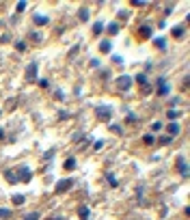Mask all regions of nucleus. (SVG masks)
<instances>
[{"label": "nucleus", "mask_w": 190, "mask_h": 220, "mask_svg": "<svg viewBox=\"0 0 190 220\" xmlns=\"http://www.w3.org/2000/svg\"><path fill=\"white\" fill-rule=\"evenodd\" d=\"M102 30H104V24H102V22H95V24H93V33H95V35H99Z\"/></svg>", "instance_id": "21"}, {"label": "nucleus", "mask_w": 190, "mask_h": 220, "mask_svg": "<svg viewBox=\"0 0 190 220\" xmlns=\"http://www.w3.org/2000/svg\"><path fill=\"white\" fill-rule=\"evenodd\" d=\"M15 50H17V52H24V50H26V43H24V41H17V43H15Z\"/></svg>", "instance_id": "31"}, {"label": "nucleus", "mask_w": 190, "mask_h": 220, "mask_svg": "<svg viewBox=\"0 0 190 220\" xmlns=\"http://www.w3.org/2000/svg\"><path fill=\"white\" fill-rule=\"evenodd\" d=\"M110 130H112V132H115V134H123V130H121V128H119V125H115V123H112V125H110Z\"/></svg>", "instance_id": "33"}, {"label": "nucleus", "mask_w": 190, "mask_h": 220, "mask_svg": "<svg viewBox=\"0 0 190 220\" xmlns=\"http://www.w3.org/2000/svg\"><path fill=\"white\" fill-rule=\"evenodd\" d=\"M171 35H173L175 39H179V37H184V26H175V28L171 30Z\"/></svg>", "instance_id": "13"}, {"label": "nucleus", "mask_w": 190, "mask_h": 220, "mask_svg": "<svg viewBox=\"0 0 190 220\" xmlns=\"http://www.w3.org/2000/svg\"><path fill=\"white\" fill-rule=\"evenodd\" d=\"M17 175H20L17 179H22L24 183H28V181L33 179V171H30L28 166H20V168H17Z\"/></svg>", "instance_id": "4"}, {"label": "nucleus", "mask_w": 190, "mask_h": 220, "mask_svg": "<svg viewBox=\"0 0 190 220\" xmlns=\"http://www.w3.org/2000/svg\"><path fill=\"white\" fill-rule=\"evenodd\" d=\"M102 147H104V140H95V145H93V149H95V151H99Z\"/></svg>", "instance_id": "32"}, {"label": "nucleus", "mask_w": 190, "mask_h": 220, "mask_svg": "<svg viewBox=\"0 0 190 220\" xmlns=\"http://www.w3.org/2000/svg\"><path fill=\"white\" fill-rule=\"evenodd\" d=\"M99 50H102V52H110V50H112V43H110V41H102V43H99Z\"/></svg>", "instance_id": "17"}, {"label": "nucleus", "mask_w": 190, "mask_h": 220, "mask_svg": "<svg viewBox=\"0 0 190 220\" xmlns=\"http://www.w3.org/2000/svg\"><path fill=\"white\" fill-rule=\"evenodd\" d=\"M108 33H110V35H117V33H119V26H117V24H110V26H108Z\"/></svg>", "instance_id": "29"}, {"label": "nucleus", "mask_w": 190, "mask_h": 220, "mask_svg": "<svg viewBox=\"0 0 190 220\" xmlns=\"http://www.w3.org/2000/svg\"><path fill=\"white\" fill-rule=\"evenodd\" d=\"M0 41H2V43H9V35H7V33H4V35H2V37H0Z\"/></svg>", "instance_id": "36"}, {"label": "nucleus", "mask_w": 190, "mask_h": 220, "mask_svg": "<svg viewBox=\"0 0 190 220\" xmlns=\"http://www.w3.org/2000/svg\"><path fill=\"white\" fill-rule=\"evenodd\" d=\"M24 201H26L24 194H13V203H15V205H24Z\"/></svg>", "instance_id": "16"}, {"label": "nucleus", "mask_w": 190, "mask_h": 220, "mask_svg": "<svg viewBox=\"0 0 190 220\" xmlns=\"http://www.w3.org/2000/svg\"><path fill=\"white\" fill-rule=\"evenodd\" d=\"M71 186H74V179H71V177H67V179H61V181L54 186V192H56V194H65V192H67Z\"/></svg>", "instance_id": "1"}, {"label": "nucleus", "mask_w": 190, "mask_h": 220, "mask_svg": "<svg viewBox=\"0 0 190 220\" xmlns=\"http://www.w3.org/2000/svg\"><path fill=\"white\" fill-rule=\"evenodd\" d=\"M169 91H171V88H169V84H166V80L160 78V80H158V95H160V97H166Z\"/></svg>", "instance_id": "6"}, {"label": "nucleus", "mask_w": 190, "mask_h": 220, "mask_svg": "<svg viewBox=\"0 0 190 220\" xmlns=\"http://www.w3.org/2000/svg\"><path fill=\"white\" fill-rule=\"evenodd\" d=\"M130 4H132V7H145V4H149V2H147V0H132Z\"/></svg>", "instance_id": "27"}, {"label": "nucleus", "mask_w": 190, "mask_h": 220, "mask_svg": "<svg viewBox=\"0 0 190 220\" xmlns=\"http://www.w3.org/2000/svg\"><path fill=\"white\" fill-rule=\"evenodd\" d=\"M171 138H173V136H160V138H158V142H160V145H169V142H171Z\"/></svg>", "instance_id": "25"}, {"label": "nucleus", "mask_w": 190, "mask_h": 220, "mask_svg": "<svg viewBox=\"0 0 190 220\" xmlns=\"http://www.w3.org/2000/svg\"><path fill=\"white\" fill-rule=\"evenodd\" d=\"M153 43H156V47H160V50H164V47H166V43H164V39H160V37H158V39H156Z\"/></svg>", "instance_id": "28"}, {"label": "nucleus", "mask_w": 190, "mask_h": 220, "mask_svg": "<svg viewBox=\"0 0 190 220\" xmlns=\"http://www.w3.org/2000/svg\"><path fill=\"white\" fill-rule=\"evenodd\" d=\"M95 114H97V119H99V121H110L112 110H110L108 106H97V108H95Z\"/></svg>", "instance_id": "2"}, {"label": "nucleus", "mask_w": 190, "mask_h": 220, "mask_svg": "<svg viewBox=\"0 0 190 220\" xmlns=\"http://www.w3.org/2000/svg\"><path fill=\"white\" fill-rule=\"evenodd\" d=\"M37 71H39L37 61H33V63L26 65V78H28V80H35V78H37Z\"/></svg>", "instance_id": "5"}, {"label": "nucleus", "mask_w": 190, "mask_h": 220, "mask_svg": "<svg viewBox=\"0 0 190 220\" xmlns=\"http://www.w3.org/2000/svg\"><path fill=\"white\" fill-rule=\"evenodd\" d=\"M177 134H179V125L175 121H171L169 123V136H177Z\"/></svg>", "instance_id": "10"}, {"label": "nucleus", "mask_w": 190, "mask_h": 220, "mask_svg": "<svg viewBox=\"0 0 190 220\" xmlns=\"http://www.w3.org/2000/svg\"><path fill=\"white\" fill-rule=\"evenodd\" d=\"M177 168H179V175H182V177H188V164H186L184 158L177 160Z\"/></svg>", "instance_id": "7"}, {"label": "nucleus", "mask_w": 190, "mask_h": 220, "mask_svg": "<svg viewBox=\"0 0 190 220\" xmlns=\"http://www.w3.org/2000/svg\"><path fill=\"white\" fill-rule=\"evenodd\" d=\"M153 140H156L153 134H145V136H142V142H145V145H153Z\"/></svg>", "instance_id": "20"}, {"label": "nucleus", "mask_w": 190, "mask_h": 220, "mask_svg": "<svg viewBox=\"0 0 190 220\" xmlns=\"http://www.w3.org/2000/svg\"><path fill=\"white\" fill-rule=\"evenodd\" d=\"M2 138H4V132H2V130H0V140H2Z\"/></svg>", "instance_id": "37"}, {"label": "nucleus", "mask_w": 190, "mask_h": 220, "mask_svg": "<svg viewBox=\"0 0 190 220\" xmlns=\"http://www.w3.org/2000/svg\"><path fill=\"white\" fill-rule=\"evenodd\" d=\"M117 87L121 88V91H130V87H132V78L125 76V74L119 76V78H117Z\"/></svg>", "instance_id": "3"}, {"label": "nucleus", "mask_w": 190, "mask_h": 220, "mask_svg": "<svg viewBox=\"0 0 190 220\" xmlns=\"http://www.w3.org/2000/svg\"><path fill=\"white\" fill-rule=\"evenodd\" d=\"M141 37H151V26L149 24L141 26Z\"/></svg>", "instance_id": "14"}, {"label": "nucleus", "mask_w": 190, "mask_h": 220, "mask_svg": "<svg viewBox=\"0 0 190 220\" xmlns=\"http://www.w3.org/2000/svg\"><path fill=\"white\" fill-rule=\"evenodd\" d=\"M0 114H2V110H0Z\"/></svg>", "instance_id": "38"}, {"label": "nucleus", "mask_w": 190, "mask_h": 220, "mask_svg": "<svg viewBox=\"0 0 190 220\" xmlns=\"http://www.w3.org/2000/svg\"><path fill=\"white\" fill-rule=\"evenodd\" d=\"M56 220H61V218H56Z\"/></svg>", "instance_id": "39"}, {"label": "nucleus", "mask_w": 190, "mask_h": 220, "mask_svg": "<svg viewBox=\"0 0 190 220\" xmlns=\"http://www.w3.org/2000/svg\"><path fill=\"white\" fill-rule=\"evenodd\" d=\"M30 39L33 41H43V35L41 33H30Z\"/></svg>", "instance_id": "23"}, {"label": "nucleus", "mask_w": 190, "mask_h": 220, "mask_svg": "<svg viewBox=\"0 0 190 220\" xmlns=\"http://www.w3.org/2000/svg\"><path fill=\"white\" fill-rule=\"evenodd\" d=\"M160 130H162V123L160 121H153L151 123V132H160Z\"/></svg>", "instance_id": "24"}, {"label": "nucleus", "mask_w": 190, "mask_h": 220, "mask_svg": "<svg viewBox=\"0 0 190 220\" xmlns=\"http://www.w3.org/2000/svg\"><path fill=\"white\" fill-rule=\"evenodd\" d=\"M33 20H35V24H37V26H46L48 22H50V20H48V15H41V13H35V15H33Z\"/></svg>", "instance_id": "8"}, {"label": "nucleus", "mask_w": 190, "mask_h": 220, "mask_svg": "<svg viewBox=\"0 0 190 220\" xmlns=\"http://www.w3.org/2000/svg\"><path fill=\"white\" fill-rule=\"evenodd\" d=\"M26 4H28L26 0H22V2H17V4H15V11H17V13H22V11H26Z\"/></svg>", "instance_id": "18"}, {"label": "nucleus", "mask_w": 190, "mask_h": 220, "mask_svg": "<svg viewBox=\"0 0 190 220\" xmlns=\"http://www.w3.org/2000/svg\"><path fill=\"white\" fill-rule=\"evenodd\" d=\"M179 114H182V112H179V110H169V112H166V117H169V119H171V121H175V119H177V117H179Z\"/></svg>", "instance_id": "19"}, {"label": "nucleus", "mask_w": 190, "mask_h": 220, "mask_svg": "<svg viewBox=\"0 0 190 220\" xmlns=\"http://www.w3.org/2000/svg\"><path fill=\"white\" fill-rule=\"evenodd\" d=\"M24 220H39V212H30Z\"/></svg>", "instance_id": "30"}, {"label": "nucleus", "mask_w": 190, "mask_h": 220, "mask_svg": "<svg viewBox=\"0 0 190 220\" xmlns=\"http://www.w3.org/2000/svg\"><path fill=\"white\" fill-rule=\"evenodd\" d=\"M78 20H80V22H89V9H87V7H80V11H78Z\"/></svg>", "instance_id": "9"}, {"label": "nucleus", "mask_w": 190, "mask_h": 220, "mask_svg": "<svg viewBox=\"0 0 190 220\" xmlns=\"http://www.w3.org/2000/svg\"><path fill=\"white\" fill-rule=\"evenodd\" d=\"M82 138H84V134H82V132L74 134V142H78V140H82Z\"/></svg>", "instance_id": "35"}, {"label": "nucleus", "mask_w": 190, "mask_h": 220, "mask_svg": "<svg viewBox=\"0 0 190 220\" xmlns=\"http://www.w3.org/2000/svg\"><path fill=\"white\" fill-rule=\"evenodd\" d=\"M108 181H110V186H117V179H115V175H112V173H108Z\"/></svg>", "instance_id": "34"}, {"label": "nucleus", "mask_w": 190, "mask_h": 220, "mask_svg": "<svg viewBox=\"0 0 190 220\" xmlns=\"http://www.w3.org/2000/svg\"><path fill=\"white\" fill-rule=\"evenodd\" d=\"M136 82L138 84H147V76L145 74H136Z\"/></svg>", "instance_id": "22"}, {"label": "nucleus", "mask_w": 190, "mask_h": 220, "mask_svg": "<svg viewBox=\"0 0 190 220\" xmlns=\"http://www.w3.org/2000/svg\"><path fill=\"white\" fill-rule=\"evenodd\" d=\"M11 216V209H7V207H0V218H9Z\"/></svg>", "instance_id": "26"}, {"label": "nucleus", "mask_w": 190, "mask_h": 220, "mask_svg": "<svg viewBox=\"0 0 190 220\" xmlns=\"http://www.w3.org/2000/svg\"><path fill=\"white\" fill-rule=\"evenodd\" d=\"M78 216L82 220H87L89 218V207H87V205H80V207H78Z\"/></svg>", "instance_id": "12"}, {"label": "nucleus", "mask_w": 190, "mask_h": 220, "mask_svg": "<svg viewBox=\"0 0 190 220\" xmlns=\"http://www.w3.org/2000/svg\"><path fill=\"white\" fill-rule=\"evenodd\" d=\"M65 168H67V171H74V168H76V158H67Z\"/></svg>", "instance_id": "15"}, {"label": "nucleus", "mask_w": 190, "mask_h": 220, "mask_svg": "<svg viewBox=\"0 0 190 220\" xmlns=\"http://www.w3.org/2000/svg\"><path fill=\"white\" fill-rule=\"evenodd\" d=\"M4 177H7V181H9V183H17V173H15V171H7Z\"/></svg>", "instance_id": "11"}]
</instances>
